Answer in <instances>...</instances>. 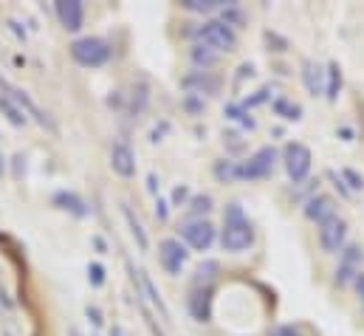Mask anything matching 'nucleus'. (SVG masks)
I'll list each match as a JSON object with an SVG mask.
<instances>
[{
  "label": "nucleus",
  "mask_w": 364,
  "mask_h": 336,
  "mask_svg": "<svg viewBox=\"0 0 364 336\" xmlns=\"http://www.w3.org/2000/svg\"><path fill=\"white\" fill-rule=\"evenodd\" d=\"M255 243V226L252 221L246 218L243 206L237 201H232L226 209H223V229H220V246L223 252L240 254L246 249H252Z\"/></svg>",
  "instance_id": "1"
},
{
  "label": "nucleus",
  "mask_w": 364,
  "mask_h": 336,
  "mask_svg": "<svg viewBox=\"0 0 364 336\" xmlns=\"http://www.w3.org/2000/svg\"><path fill=\"white\" fill-rule=\"evenodd\" d=\"M195 37H198V43L200 46H206V48H212L215 54H229V51H235L237 48V31H232L220 17L215 20H203L198 28H195Z\"/></svg>",
  "instance_id": "2"
},
{
  "label": "nucleus",
  "mask_w": 364,
  "mask_h": 336,
  "mask_svg": "<svg viewBox=\"0 0 364 336\" xmlns=\"http://www.w3.org/2000/svg\"><path fill=\"white\" fill-rule=\"evenodd\" d=\"M68 48H71L74 63L82 65V68H102L110 60V54H113L110 51V43L102 40V37H80Z\"/></svg>",
  "instance_id": "3"
},
{
  "label": "nucleus",
  "mask_w": 364,
  "mask_h": 336,
  "mask_svg": "<svg viewBox=\"0 0 364 336\" xmlns=\"http://www.w3.org/2000/svg\"><path fill=\"white\" fill-rule=\"evenodd\" d=\"M282 167L288 172V178L294 184H302L308 175H311V167H314V153L308 145L302 142H288L282 147Z\"/></svg>",
  "instance_id": "4"
},
{
  "label": "nucleus",
  "mask_w": 364,
  "mask_h": 336,
  "mask_svg": "<svg viewBox=\"0 0 364 336\" xmlns=\"http://www.w3.org/2000/svg\"><path fill=\"white\" fill-rule=\"evenodd\" d=\"M277 159H279V153L274 150L272 145L255 150L249 159L237 162V175H240V181H260V178H269L274 172Z\"/></svg>",
  "instance_id": "5"
},
{
  "label": "nucleus",
  "mask_w": 364,
  "mask_h": 336,
  "mask_svg": "<svg viewBox=\"0 0 364 336\" xmlns=\"http://www.w3.org/2000/svg\"><path fill=\"white\" fill-rule=\"evenodd\" d=\"M178 232H181L183 238V246H189L195 252H206L218 241V229L206 218H200V221H183L181 226H178Z\"/></svg>",
  "instance_id": "6"
},
{
  "label": "nucleus",
  "mask_w": 364,
  "mask_h": 336,
  "mask_svg": "<svg viewBox=\"0 0 364 336\" xmlns=\"http://www.w3.org/2000/svg\"><path fill=\"white\" fill-rule=\"evenodd\" d=\"M127 271H130V277H133V283H136V294H139V297H147V300H150V305L159 311V317H161L164 322H170V308H167V303H164L161 291L156 288L153 277H150L144 268H133V263H127Z\"/></svg>",
  "instance_id": "7"
},
{
  "label": "nucleus",
  "mask_w": 364,
  "mask_h": 336,
  "mask_svg": "<svg viewBox=\"0 0 364 336\" xmlns=\"http://www.w3.org/2000/svg\"><path fill=\"white\" fill-rule=\"evenodd\" d=\"M345 241H348V221L333 215L331 221L319 224V246L322 252L328 254H336L345 249Z\"/></svg>",
  "instance_id": "8"
},
{
  "label": "nucleus",
  "mask_w": 364,
  "mask_h": 336,
  "mask_svg": "<svg viewBox=\"0 0 364 336\" xmlns=\"http://www.w3.org/2000/svg\"><path fill=\"white\" fill-rule=\"evenodd\" d=\"M186 260H189V252L181 243V238H164L159 243V263L164 266L167 274L178 277L183 271V266H186Z\"/></svg>",
  "instance_id": "9"
},
{
  "label": "nucleus",
  "mask_w": 364,
  "mask_h": 336,
  "mask_svg": "<svg viewBox=\"0 0 364 336\" xmlns=\"http://www.w3.org/2000/svg\"><path fill=\"white\" fill-rule=\"evenodd\" d=\"M212 303H215V285H195L189 288L186 308L195 322H209L212 320Z\"/></svg>",
  "instance_id": "10"
},
{
  "label": "nucleus",
  "mask_w": 364,
  "mask_h": 336,
  "mask_svg": "<svg viewBox=\"0 0 364 336\" xmlns=\"http://www.w3.org/2000/svg\"><path fill=\"white\" fill-rule=\"evenodd\" d=\"M362 274V246L348 243L339 252V268H336V285H348Z\"/></svg>",
  "instance_id": "11"
},
{
  "label": "nucleus",
  "mask_w": 364,
  "mask_h": 336,
  "mask_svg": "<svg viewBox=\"0 0 364 336\" xmlns=\"http://www.w3.org/2000/svg\"><path fill=\"white\" fill-rule=\"evenodd\" d=\"M54 14L65 31H80L85 23V3L82 0H57Z\"/></svg>",
  "instance_id": "12"
},
{
  "label": "nucleus",
  "mask_w": 364,
  "mask_h": 336,
  "mask_svg": "<svg viewBox=\"0 0 364 336\" xmlns=\"http://www.w3.org/2000/svg\"><path fill=\"white\" fill-rule=\"evenodd\" d=\"M110 169L119 178H133L136 175V153L127 142H113L110 145Z\"/></svg>",
  "instance_id": "13"
},
{
  "label": "nucleus",
  "mask_w": 364,
  "mask_h": 336,
  "mask_svg": "<svg viewBox=\"0 0 364 336\" xmlns=\"http://www.w3.org/2000/svg\"><path fill=\"white\" fill-rule=\"evenodd\" d=\"M302 212H305L308 221H314L319 226V224H325V221H331L336 215V201L331 195H325V192H316V195H311L305 201V209Z\"/></svg>",
  "instance_id": "14"
},
{
  "label": "nucleus",
  "mask_w": 364,
  "mask_h": 336,
  "mask_svg": "<svg viewBox=\"0 0 364 336\" xmlns=\"http://www.w3.org/2000/svg\"><path fill=\"white\" fill-rule=\"evenodd\" d=\"M181 85L189 90V96H212V93H218L220 90V80L218 77H212L209 71H192V74H186L181 80Z\"/></svg>",
  "instance_id": "15"
},
{
  "label": "nucleus",
  "mask_w": 364,
  "mask_h": 336,
  "mask_svg": "<svg viewBox=\"0 0 364 336\" xmlns=\"http://www.w3.org/2000/svg\"><path fill=\"white\" fill-rule=\"evenodd\" d=\"M54 206H60L63 212H71L74 218H88V204H85V198L82 195H77V192H71V189H60V192H54Z\"/></svg>",
  "instance_id": "16"
},
{
  "label": "nucleus",
  "mask_w": 364,
  "mask_h": 336,
  "mask_svg": "<svg viewBox=\"0 0 364 336\" xmlns=\"http://www.w3.org/2000/svg\"><path fill=\"white\" fill-rule=\"evenodd\" d=\"M302 83L308 88V93H314V96L325 93V68L316 65L314 60H305L302 63Z\"/></svg>",
  "instance_id": "17"
},
{
  "label": "nucleus",
  "mask_w": 364,
  "mask_h": 336,
  "mask_svg": "<svg viewBox=\"0 0 364 336\" xmlns=\"http://www.w3.org/2000/svg\"><path fill=\"white\" fill-rule=\"evenodd\" d=\"M122 215H124V221H127V226H130V235H133V241L139 243V249H141V252H147V249H150V238H147L144 226L139 224V218L133 215V209H130L127 204H122Z\"/></svg>",
  "instance_id": "18"
},
{
  "label": "nucleus",
  "mask_w": 364,
  "mask_h": 336,
  "mask_svg": "<svg viewBox=\"0 0 364 336\" xmlns=\"http://www.w3.org/2000/svg\"><path fill=\"white\" fill-rule=\"evenodd\" d=\"M0 110L6 113V119L14 125V127H23L26 122H28V116H26V110L14 102V96L11 93H0Z\"/></svg>",
  "instance_id": "19"
},
{
  "label": "nucleus",
  "mask_w": 364,
  "mask_h": 336,
  "mask_svg": "<svg viewBox=\"0 0 364 336\" xmlns=\"http://www.w3.org/2000/svg\"><path fill=\"white\" fill-rule=\"evenodd\" d=\"M218 274H220V263L218 260H203L192 274V288L195 285H212L218 280Z\"/></svg>",
  "instance_id": "20"
},
{
  "label": "nucleus",
  "mask_w": 364,
  "mask_h": 336,
  "mask_svg": "<svg viewBox=\"0 0 364 336\" xmlns=\"http://www.w3.org/2000/svg\"><path fill=\"white\" fill-rule=\"evenodd\" d=\"M212 195H206V192H200V195H189V201H186V212H189V221H200L203 215H209L212 212Z\"/></svg>",
  "instance_id": "21"
},
{
  "label": "nucleus",
  "mask_w": 364,
  "mask_h": 336,
  "mask_svg": "<svg viewBox=\"0 0 364 336\" xmlns=\"http://www.w3.org/2000/svg\"><path fill=\"white\" fill-rule=\"evenodd\" d=\"M339 90H342V68H339V63H331L325 68V96H328V102H336Z\"/></svg>",
  "instance_id": "22"
},
{
  "label": "nucleus",
  "mask_w": 364,
  "mask_h": 336,
  "mask_svg": "<svg viewBox=\"0 0 364 336\" xmlns=\"http://www.w3.org/2000/svg\"><path fill=\"white\" fill-rule=\"evenodd\" d=\"M189 60H192V65H195L198 71H206V68H212V65L218 63V54H215L212 48H206V46L195 43V46H192V51H189Z\"/></svg>",
  "instance_id": "23"
},
{
  "label": "nucleus",
  "mask_w": 364,
  "mask_h": 336,
  "mask_svg": "<svg viewBox=\"0 0 364 336\" xmlns=\"http://www.w3.org/2000/svg\"><path fill=\"white\" fill-rule=\"evenodd\" d=\"M274 113L277 116H282L285 122H299L302 119V107L296 105V102H291V99H285V96H279V99H274Z\"/></svg>",
  "instance_id": "24"
},
{
  "label": "nucleus",
  "mask_w": 364,
  "mask_h": 336,
  "mask_svg": "<svg viewBox=\"0 0 364 336\" xmlns=\"http://www.w3.org/2000/svg\"><path fill=\"white\" fill-rule=\"evenodd\" d=\"M220 20L235 31V28H243V23H246V14H243V9L237 6V3H226L223 9H220Z\"/></svg>",
  "instance_id": "25"
},
{
  "label": "nucleus",
  "mask_w": 364,
  "mask_h": 336,
  "mask_svg": "<svg viewBox=\"0 0 364 336\" xmlns=\"http://www.w3.org/2000/svg\"><path fill=\"white\" fill-rule=\"evenodd\" d=\"M215 178L220 181V184H232V181H240V175H237V162H232V159H223V162H215Z\"/></svg>",
  "instance_id": "26"
},
{
  "label": "nucleus",
  "mask_w": 364,
  "mask_h": 336,
  "mask_svg": "<svg viewBox=\"0 0 364 336\" xmlns=\"http://www.w3.org/2000/svg\"><path fill=\"white\" fill-rule=\"evenodd\" d=\"M181 6L195 14H212V11L223 9V0H181Z\"/></svg>",
  "instance_id": "27"
},
{
  "label": "nucleus",
  "mask_w": 364,
  "mask_h": 336,
  "mask_svg": "<svg viewBox=\"0 0 364 336\" xmlns=\"http://www.w3.org/2000/svg\"><path fill=\"white\" fill-rule=\"evenodd\" d=\"M226 116H229V119H235V122H240V125H243V127H249V130L255 127V119L249 116V110H246L243 105H226Z\"/></svg>",
  "instance_id": "28"
},
{
  "label": "nucleus",
  "mask_w": 364,
  "mask_h": 336,
  "mask_svg": "<svg viewBox=\"0 0 364 336\" xmlns=\"http://www.w3.org/2000/svg\"><path fill=\"white\" fill-rule=\"evenodd\" d=\"M342 184L350 189V192H359V189H364V178L356 172V169H342Z\"/></svg>",
  "instance_id": "29"
},
{
  "label": "nucleus",
  "mask_w": 364,
  "mask_h": 336,
  "mask_svg": "<svg viewBox=\"0 0 364 336\" xmlns=\"http://www.w3.org/2000/svg\"><path fill=\"white\" fill-rule=\"evenodd\" d=\"M88 280H91L93 288H102L105 285V268H102V263H91L88 266Z\"/></svg>",
  "instance_id": "30"
},
{
  "label": "nucleus",
  "mask_w": 364,
  "mask_h": 336,
  "mask_svg": "<svg viewBox=\"0 0 364 336\" xmlns=\"http://www.w3.org/2000/svg\"><path fill=\"white\" fill-rule=\"evenodd\" d=\"M186 201H189V187H186V184H178V187L173 189L170 206H186Z\"/></svg>",
  "instance_id": "31"
},
{
  "label": "nucleus",
  "mask_w": 364,
  "mask_h": 336,
  "mask_svg": "<svg viewBox=\"0 0 364 336\" xmlns=\"http://www.w3.org/2000/svg\"><path fill=\"white\" fill-rule=\"evenodd\" d=\"M269 336H308V334H305L302 325H277V328H272Z\"/></svg>",
  "instance_id": "32"
},
{
  "label": "nucleus",
  "mask_w": 364,
  "mask_h": 336,
  "mask_svg": "<svg viewBox=\"0 0 364 336\" xmlns=\"http://www.w3.org/2000/svg\"><path fill=\"white\" fill-rule=\"evenodd\" d=\"M269 96H272V88H269V85H266V88H260V90H257V93H255V96H249V99H246V102H243V107H246V110H249V107H255V105H263V102H266V99H269Z\"/></svg>",
  "instance_id": "33"
},
{
  "label": "nucleus",
  "mask_w": 364,
  "mask_h": 336,
  "mask_svg": "<svg viewBox=\"0 0 364 336\" xmlns=\"http://www.w3.org/2000/svg\"><path fill=\"white\" fill-rule=\"evenodd\" d=\"M156 218H159V221H167V218H170V201L156 198Z\"/></svg>",
  "instance_id": "34"
},
{
  "label": "nucleus",
  "mask_w": 364,
  "mask_h": 336,
  "mask_svg": "<svg viewBox=\"0 0 364 336\" xmlns=\"http://www.w3.org/2000/svg\"><path fill=\"white\" fill-rule=\"evenodd\" d=\"M85 314H88V320H91L93 325H102V314H99V308L88 305V311H85Z\"/></svg>",
  "instance_id": "35"
},
{
  "label": "nucleus",
  "mask_w": 364,
  "mask_h": 336,
  "mask_svg": "<svg viewBox=\"0 0 364 336\" xmlns=\"http://www.w3.org/2000/svg\"><path fill=\"white\" fill-rule=\"evenodd\" d=\"M353 285H356V291H359V297H362V303H364V274H359V277L353 280Z\"/></svg>",
  "instance_id": "36"
},
{
  "label": "nucleus",
  "mask_w": 364,
  "mask_h": 336,
  "mask_svg": "<svg viewBox=\"0 0 364 336\" xmlns=\"http://www.w3.org/2000/svg\"><path fill=\"white\" fill-rule=\"evenodd\" d=\"M110 336H130V331L122 328V325H113V328H110Z\"/></svg>",
  "instance_id": "37"
},
{
  "label": "nucleus",
  "mask_w": 364,
  "mask_h": 336,
  "mask_svg": "<svg viewBox=\"0 0 364 336\" xmlns=\"http://www.w3.org/2000/svg\"><path fill=\"white\" fill-rule=\"evenodd\" d=\"M71 336H82V334H80V331H77V328H71Z\"/></svg>",
  "instance_id": "38"
}]
</instances>
